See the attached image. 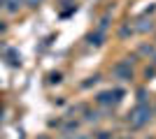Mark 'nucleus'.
I'll list each match as a JSON object with an SVG mask.
<instances>
[{"label":"nucleus","instance_id":"f257e3e1","mask_svg":"<svg viewBox=\"0 0 156 139\" xmlns=\"http://www.w3.org/2000/svg\"><path fill=\"white\" fill-rule=\"evenodd\" d=\"M151 116H154V111H151V107L149 104H137L133 111L128 114V118H130V123H133V127H142V125H147L151 121Z\"/></svg>","mask_w":156,"mask_h":139},{"label":"nucleus","instance_id":"f03ea898","mask_svg":"<svg viewBox=\"0 0 156 139\" xmlns=\"http://www.w3.org/2000/svg\"><path fill=\"white\" fill-rule=\"evenodd\" d=\"M112 72H114V77H119L121 81H130V79H133V70H130V63H128V60L117 63Z\"/></svg>","mask_w":156,"mask_h":139},{"label":"nucleus","instance_id":"7ed1b4c3","mask_svg":"<svg viewBox=\"0 0 156 139\" xmlns=\"http://www.w3.org/2000/svg\"><path fill=\"white\" fill-rule=\"evenodd\" d=\"M137 33H147V30H154V21L151 19H140V23L135 26Z\"/></svg>","mask_w":156,"mask_h":139},{"label":"nucleus","instance_id":"20e7f679","mask_svg":"<svg viewBox=\"0 0 156 139\" xmlns=\"http://www.w3.org/2000/svg\"><path fill=\"white\" fill-rule=\"evenodd\" d=\"M86 42H89L91 46H100V44L105 42V35H103V33H91L89 37H86Z\"/></svg>","mask_w":156,"mask_h":139},{"label":"nucleus","instance_id":"39448f33","mask_svg":"<svg viewBox=\"0 0 156 139\" xmlns=\"http://www.w3.org/2000/svg\"><path fill=\"white\" fill-rule=\"evenodd\" d=\"M19 7H21V0H7V12L9 14L19 12Z\"/></svg>","mask_w":156,"mask_h":139},{"label":"nucleus","instance_id":"423d86ee","mask_svg":"<svg viewBox=\"0 0 156 139\" xmlns=\"http://www.w3.org/2000/svg\"><path fill=\"white\" fill-rule=\"evenodd\" d=\"M107 26H110V16H103V19H100V23H98V30H96V33H103V35H105Z\"/></svg>","mask_w":156,"mask_h":139},{"label":"nucleus","instance_id":"0eeeda50","mask_svg":"<svg viewBox=\"0 0 156 139\" xmlns=\"http://www.w3.org/2000/svg\"><path fill=\"white\" fill-rule=\"evenodd\" d=\"M100 81V74H93V77H89L86 81H82V88H89V86H93V84H98Z\"/></svg>","mask_w":156,"mask_h":139},{"label":"nucleus","instance_id":"6e6552de","mask_svg":"<svg viewBox=\"0 0 156 139\" xmlns=\"http://www.w3.org/2000/svg\"><path fill=\"white\" fill-rule=\"evenodd\" d=\"M77 127H79V121H68L65 127H63V132L68 134V132H72V130H77Z\"/></svg>","mask_w":156,"mask_h":139},{"label":"nucleus","instance_id":"1a4fd4ad","mask_svg":"<svg viewBox=\"0 0 156 139\" xmlns=\"http://www.w3.org/2000/svg\"><path fill=\"white\" fill-rule=\"evenodd\" d=\"M133 33V28H128V26H124L121 30H119V37H128V35Z\"/></svg>","mask_w":156,"mask_h":139},{"label":"nucleus","instance_id":"9d476101","mask_svg":"<svg viewBox=\"0 0 156 139\" xmlns=\"http://www.w3.org/2000/svg\"><path fill=\"white\" fill-rule=\"evenodd\" d=\"M49 81H51V84H61V74L58 72H51V74H49Z\"/></svg>","mask_w":156,"mask_h":139},{"label":"nucleus","instance_id":"9b49d317","mask_svg":"<svg viewBox=\"0 0 156 139\" xmlns=\"http://www.w3.org/2000/svg\"><path fill=\"white\" fill-rule=\"evenodd\" d=\"M86 121H89V123L98 121V111H86Z\"/></svg>","mask_w":156,"mask_h":139},{"label":"nucleus","instance_id":"f8f14e48","mask_svg":"<svg viewBox=\"0 0 156 139\" xmlns=\"http://www.w3.org/2000/svg\"><path fill=\"white\" fill-rule=\"evenodd\" d=\"M140 51H142V53H149V56H151V53H154V46H149V44H144L142 49H140Z\"/></svg>","mask_w":156,"mask_h":139},{"label":"nucleus","instance_id":"ddd939ff","mask_svg":"<svg viewBox=\"0 0 156 139\" xmlns=\"http://www.w3.org/2000/svg\"><path fill=\"white\" fill-rule=\"evenodd\" d=\"M96 139H112V134H110V132H98Z\"/></svg>","mask_w":156,"mask_h":139},{"label":"nucleus","instance_id":"4468645a","mask_svg":"<svg viewBox=\"0 0 156 139\" xmlns=\"http://www.w3.org/2000/svg\"><path fill=\"white\" fill-rule=\"evenodd\" d=\"M26 2H28L30 7H37V2H40V0H26Z\"/></svg>","mask_w":156,"mask_h":139},{"label":"nucleus","instance_id":"2eb2a0df","mask_svg":"<svg viewBox=\"0 0 156 139\" xmlns=\"http://www.w3.org/2000/svg\"><path fill=\"white\" fill-rule=\"evenodd\" d=\"M77 139H89V137H77Z\"/></svg>","mask_w":156,"mask_h":139},{"label":"nucleus","instance_id":"dca6fc26","mask_svg":"<svg viewBox=\"0 0 156 139\" xmlns=\"http://www.w3.org/2000/svg\"><path fill=\"white\" fill-rule=\"evenodd\" d=\"M40 139H49V137H40Z\"/></svg>","mask_w":156,"mask_h":139},{"label":"nucleus","instance_id":"f3484780","mask_svg":"<svg viewBox=\"0 0 156 139\" xmlns=\"http://www.w3.org/2000/svg\"><path fill=\"white\" fill-rule=\"evenodd\" d=\"M154 63H156V56H154Z\"/></svg>","mask_w":156,"mask_h":139},{"label":"nucleus","instance_id":"a211bd4d","mask_svg":"<svg viewBox=\"0 0 156 139\" xmlns=\"http://www.w3.org/2000/svg\"><path fill=\"white\" fill-rule=\"evenodd\" d=\"M126 139H128V137H126Z\"/></svg>","mask_w":156,"mask_h":139}]
</instances>
